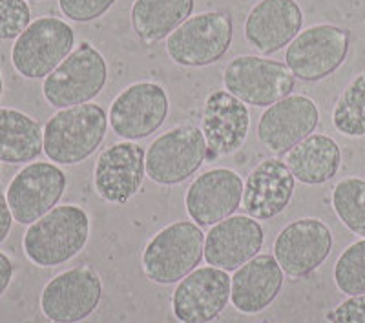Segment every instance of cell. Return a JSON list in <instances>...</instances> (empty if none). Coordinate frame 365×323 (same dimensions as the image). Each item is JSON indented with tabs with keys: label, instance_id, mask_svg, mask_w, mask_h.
I'll list each match as a JSON object with an SVG mask.
<instances>
[{
	"label": "cell",
	"instance_id": "d6a6232c",
	"mask_svg": "<svg viewBox=\"0 0 365 323\" xmlns=\"http://www.w3.org/2000/svg\"><path fill=\"white\" fill-rule=\"evenodd\" d=\"M13 278V263L4 252H0V296L4 294Z\"/></svg>",
	"mask_w": 365,
	"mask_h": 323
},
{
	"label": "cell",
	"instance_id": "f546056e",
	"mask_svg": "<svg viewBox=\"0 0 365 323\" xmlns=\"http://www.w3.org/2000/svg\"><path fill=\"white\" fill-rule=\"evenodd\" d=\"M115 0H58V8L73 22H91L103 17Z\"/></svg>",
	"mask_w": 365,
	"mask_h": 323
},
{
	"label": "cell",
	"instance_id": "8fae6325",
	"mask_svg": "<svg viewBox=\"0 0 365 323\" xmlns=\"http://www.w3.org/2000/svg\"><path fill=\"white\" fill-rule=\"evenodd\" d=\"M66 190V174L53 163H31L24 166L6 190L13 220L34 225L57 207Z\"/></svg>",
	"mask_w": 365,
	"mask_h": 323
},
{
	"label": "cell",
	"instance_id": "e575fe53",
	"mask_svg": "<svg viewBox=\"0 0 365 323\" xmlns=\"http://www.w3.org/2000/svg\"><path fill=\"white\" fill-rule=\"evenodd\" d=\"M28 2H38V0H28Z\"/></svg>",
	"mask_w": 365,
	"mask_h": 323
},
{
	"label": "cell",
	"instance_id": "3957f363",
	"mask_svg": "<svg viewBox=\"0 0 365 323\" xmlns=\"http://www.w3.org/2000/svg\"><path fill=\"white\" fill-rule=\"evenodd\" d=\"M205 234L192 221H178L159 230L143 252L146 278L158 285H174L203 260Z\"/></svg>",
	"mask_w": 365,
	"mask_h": 323
},
{
	"label": "cell",
	"instance_id": "ffe728a7",
	"mask_svg": "<svg viewBox=\"0 0 365 323\" xmlns=\"http://www.w3.org/2000/svg\"><path fill=\"white\" fill-rule=\"evenodd\" d=\"M250 113L245 103L227 90L212 91L205 101L201 132L214 155H230L245 145Z\"/></svg>",
	"mask_w": 365,
	"mask_h": 323
},
{
	"label": "cell",
	"instance_id": "7402d4cb",
	"mask_svg": "<svg viewBox=\"0 0 365 323\" xmlns=\"http://www.w3.org/2000/svg\"><path fill=\"white\" fill-rule=\"evenodd\" d=\"M283 270L270 254L252 257L234 272L230 302L243 314H257L278 298Z\"/></svg>",
	"mask_w": 365,
	"mask_h": 323
},
{
	"label": "cell",
	"instance_id": "52a82bcc",
	"mask_svg": "<svg viewBox=\"0 0 365 323\" xmlns=\"http://www.w3.org/2000/svg\"><path fill=\"white\" fill-rule=\"evenodd\" d=\"M296 77L279 61L259 55H240L227 64L223 86L245 104L269 108L292 96Z\"/></svg>",
	"mask_w": 365,
	"mask_h": 323
},
{
	"label": "cell",
	"instance_id": "f1b7e54d",
	"mask_svg": "<svg viewBox=\"0 0 365 323\" xmlns=\"http://www.w3.org/2000/svg\"><path fill=\"white\" fill-rule=\"evenodd\" d=\"M31 24L26 0H0V41L17 39Z\"/></svg>",
	"mask_w": 365,
	"mask_h": 323
},
{
	"label": "cell",
	"instance_id": "9a60e30c",
	"mask_svg": "<svg viewBox=\"0 0 365 323\" xmlns=\"http://www.w3.org/2000/svg\"><path fill=\"white\" fill-rule=\"evenodd\" d=\"M146 152L133 141H123L101 152L93 168V188L106 203L125 205L141 190Z\"/></svg>",
	"mask_w": 365,
	"mask_h": 323
},
{
	"label": "cell",
	"instance_id": "44dd1931",
	"mask_svg": "<svg viewBox=\"0 0 365 323\" xmlns=\"http://www.w3.org/2000/svg\"><path fill=\"white\" fill-rule=\"evenodd\" d=\"M294 188L296 179L287 163L278 158H270L250 172L241 203L254 220H272L289 207Z\"/></svg>",
	"mask_w": 365,
	"mask_h": 323
},
{
	"label": "cell",
	"instance_id": "83f0119b",
	"mask_svg": "<svg viewBox=\"0 0 365 323\" xmlns=\"http://www.w3.org/2000/svg\"><path fill=\"white\" fill-rule=\"evenodd\" d=\"M334 282L347 296L365 294V240L344 250L334 267Z\"/></svg>",
	"mask_w": 365,
	"mask_h": 323
},
{
	"label": "cell",
	"instance_id": "30bf717a",
	"mask_svg": "<svg viewBox=\"0 0 365 323\" xmlns=\"http://www.w3.org/2000/svg\"><path fill=\"white\" fill-rule=\"evenodd\" d=\"M168 108V93L161 84L133 83L113 99L108 112L110 128L120 139L135 143L161 128Z\"/></svg>",
	"mask_w": 365,
	"mask_h": 323
},
{
	"label": "cell",
	"instance_id": "1f68e13d",
	"mask_svg": "<svg viewBox=\"0 0 365 323\" xmlns=\"http://www.w3.org/2000/svg\"><path fill=\"white\" fill-rule=\"evenodd\" d=\"M13 225V214L9 210L8 199H6L4 192H0V243L8 237L9 230Z\"/></svg>",
	"mask_w": 365,
	"mask_h": 323
},
{
	"label": "cell",
	"instance_id": "7c38bea8",
	"mask_svg": "<svg viewBox=\"0 0 365 323\" xmlns=\"http://www.w3.org/2000/svg\"><path fill=\"white\" fill-rule=\"evenodd\" d=\"M103 298L99 274L90 267H79L58 274L44 287L41 309L53 323H79L96 312Z\"/></svg>",
	"mask_w": 365,
	"mask_h": 323
},
{
	"label": "cell",
	"instance_id": "6da1fadb",
	"mask_svg": "<svg viewBox=\"0 0 365 323\" xmlns=\"http://www.w3.org/2000/svg\"><path fill=\"white\" fill-rule=\"evenodd\" d=\"M90 217L77 205L55 207L29 225L24 234V252L37 267H58L73 260L86 247Z\"/></svg>",
	"mask_w": 365,
	"mask_h": 323
},
{
	"label": "cell",
	"instance_id": "7a4b0ae2",
	"mask_svg": "<svg viewBox=\"0 0 365 323\" xmlns=\"http://www.w3.org/2000/svg\"><path fill=\"white\" fill-rule=\"evenodd\" d=\"M108 125L104 108L96 103L58 110L44 126V153L51 163L79 165L99 148Z\"/></svg>",
	"mask_w": 365,
	"mask_h": 323
},
{
	"label": "cell",
	"instance_id": "e0dca14e",
	"mask_svg": "<svg viewBox=\"0 0 365 323\" xmlns=\"http://www.w3.org/2000/svg\"><path fill=\"white\" fill-rule=\"evenodd\" d=\"M319 123V110L307 96H289L269 106L257 123V139L274 153L291 152L312 135Z\"/></svg>",
	"mask_w": 365,
	"mask_h": 323
},
{
	"label": "cell",
	"instance_id": "4316f807",
	"mask_svg": "<svg viewBox=\"0 0 365 323\" xmlns=\"http://www.w3.org/2000/svg\"><path fill=\"white\" fill-rule=\"evenodd\" d=\"M332 208L341 223L356 236L365 237V181L345 178L332 190Z\"/></svg>",
	"mask_w": 365,
	"mask_h": 323
},
{
	"label": "cell",
	"instance_id": "8992f818",
	"mask_svg": "<svg viewBox=\"0 0 365 323\" xmlns=\"http://www.w3.org/2000/svg\"><path fill=\"white\" fill-rule=\"evenodd\" d=\"M73 46L75 34L68 22L57 17H41L13 44V68L24 79H46L73 51Z\"/></svg>",
	"mask_w": 365,
	"mask_h": 323
},
{
	"label": "cell",
	"instance_id": "9c48e42d",
	"mask_svg": "<svg viewBox=\"0 0 365 323\" xmlns=\"http://www.w3.org/2000/svg\"><path fill=\"white\" fill-rule=\"evenodd\" d=\"M208 153L201 128L182 125L159 135L146 152V174L158 185H179L200 170Z\"/></svg>",
	"mask_w": 365,
	"mask_h": 323
},
{
	"label": "cell",
	"instance_id": "d4e9b609",
	"mask_svg": "<svg viewBox=\"0 0 365 323\" xmlns=\"http://www.w3.org/2000/svg\"><path fill=\"white\" fill-rule=\"evenodd\" d=\"M44 152V132L34 117L0 108V161L29 163Z\"/></svg>",
	"mask_w": 365,
	"mask_h": 323
},
{
	"label": "cell",
	"instance_id": "277c9868",
	"mask_svg": "<svg viewBox=\"0 0 365 323\" xmlns=\"http://www.w3.org/2000/svg\"><path fill=\"white\" fill-rule=\"evenodd\" d=\"M108 79V64L103 53L83 41L42 84L48 104L57 110L91 103Z\"/></svg>",
	"mask_w": 365,
	"mask_h": 323
},
{
	"label": "cell",
	"instance_id": "ac0fdd59",
	"mask_svg": "<svg viewBox=\"0 0 365 323\" xmlns=\"http://www.w3.org/2000/svg\"><path fill=\"white\" fill-rule=\"evenodd\" d=\"M263 240L265 234L262 225L254 217L230 215L208 230L205 236L203 257L210 267L232 272L257 256Z\"/></svg>",
	"mask_w": 365,
	"mask_h": 323
},
{
	"label": "cell",
	"instance_id": "cb8c5ba5",
	"mask_svg": "<svg viewBox=\"0 0 365 323\" xmlns=\"http://www.w3.org/2000/svg\"><path fill=\"white\" fill-rule=\"evenodd\" d=\"M194 0H133L130 21L135 35L145 44L168 39L192 17Z\"/></svg>",
	"mask_w": 365,
	"mask_h": 323
},
{
	"label": "cell",
	"instance_id": "5b68a950",
	"mask_svg": "<svg viewBox=\"0 0 365 323\" xmlns=\"http://www.w3.org/2000/svg\"><path fill=\"white\" fill-rule=\"evenodd\" d=\"M232 35V17L227 11L197 13L166 39V53L179 66H210L227 53Z\"/></svg>",
	"mask_w": 365,
	"mask_h": 323
},
{
	"label": "cell",
	"instance_id": "5bb4252c",
	"mask_svg": "<svg viewBox=\"0 0 365 323\" xmlns=\"http://www.w3.org/2000/svg\"><path fill=\"white\" fill-rule=\"evenodd\" d=\"M332 250V232L324 221L303 217L287 225L274 241V257L291 278L314 272Z\"/></svg>",
	"mask_w": 365,
	"mask_h": 323
},
{
	"label": "cell",
	"instance_id": "603a6c76",
	"mask_svg": "<svg viewBox=\"0 0 365 323\" xmlns=\"http://www.w3.org/2000/svg\"><path fill=\"white\" fill-rule=\"evenodd\" d=\"M285 163L296 181L303 185H324L340 170L341 150L332 137L309 135L287 152Z\"/></svg>",
	"mask_w": 365,
	"mask_h": 323
},
{
	"label": "cell",
	"instance_id": "ba28073f",
	"mask_svg": "<svg viewBox=\"0 0 365 323\" xmlns=\"http://www.w3.org/2000/svg\"><path fill=\"white\" fill-rule=\"evenodd\" d=\"M351 31L334 24H314L302 29L285 51V64L296 79L316 83L345 63Z\"/></svg>",
	"mask_w": 365,
	"mask_h": 323
},
{
	"label": "cell",
	"instance_id": "2e32d148",
	"mask_svg": "<svg viewBox=\"0 0 365 323\" xmlns=\"http://www.w3.org/2000/svg\"><path fill=\"white\" fill-rule=\"evenodd\" d=\"M245 183L230 168H212L195 178L185 195V207L197 227H214L236 214Z\"/></svg>",
	"mask_w": 365,
	"mask_h": 323
},
{
	"label": "cell",
	"instance_id": "4dcf8cb0",
	"mask_svg": "<svg viewBox=\"0 0 365 323\" xmlns=\"http://www.w3.org/2000/svg\"><path fill=\"white\" fill-rule=\"evenodd\" d=\"M331 323H365V294L351 296L329 312Z\"/></svg>",
	"mask_w": 365,
	"mask_h": 323
},
{
	"label": "cell",
	"instance_id": "836d02e7",
	"mask_svg": "<svg viewBox=\"0 0 365 323\" xmlns=\"http://www.w3.org/2000/svg\"><path fill=\"white\" fill-rule=\"evenodd\" d=\"M2 90H4V81H2V73H0V97H2Z\"/></svg>",
	"mask_w": 365,
	"mask_h": 323
},
{
	"label": "cell",
	"instance_id": "484cf974",
	"mask_svg": "<svg viewBox=\"0 0 365 323\" xmlns=\"http://www.w3.org/2000/svg\"><path fill=\"white\" fill-rule=\"evenodd\" d=\"M332 125L345 137H365V71L349 83L336 101Z\"/></svg>",
	"mask_w": 365,
	"mask_h": 323
},
{
	"label": "cell",
	"instance_id": "4fadbf2b",
	"mask_svg": "<svg viewBox=\"0 0 365 323\" xmlns=\"http://www.w3.org/2000/svg\"><path fill=\"white\" fill-rule=\"evenodd\" d=\"M232 278L227 270L201 267L182 278L172 294V311L181 323H210L230 302Z\"/></svg>",
	"mask_w": 365,
	"mask_h": 323
},
{
	"label": "cell",
	"instance_id": "d6986e66",
	"mask_svg": "<svg viewBox=\"0 0 365 323\" xmlns=\"http://www.w3.org/2000/svg\"><path fill=\"white\" fill-rule=\"evenodd\" d=\"M303 11L296 0H259L245 21V39L262 55L291 44L302 31Z\"/></svg>",
	"mask_w": 365,
	"mask_h": 323
}]
</instances>
